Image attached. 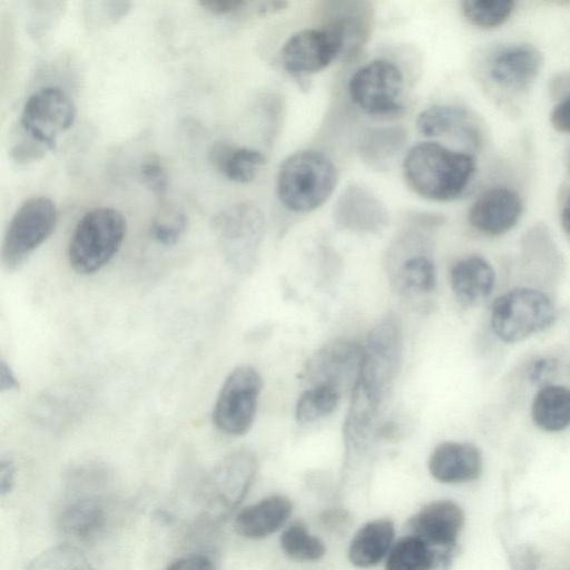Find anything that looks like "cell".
I'll use <instances>...</instances> for the list:
<instances>
[{"mask_svg": "<svg viewBox=\"0 0 570 570\" xmlns=\"http://www.w3.org/2000/svg\"><path fill=\"white\" fill-rule=\"evenodd\" d=\"M531 416L534 424L547 432H559L570 426V389L548 384L535 394Z\"/></svg>", "mask_w": 570, "mask_h": 570, "instance_id": "4316f807", "label": "cell"}, {"mask_svg": "<svg viewBox=\"0 0 570 570\" xmlns=\"http://www.w3.org/2000/svg\"><path fill=\"white\" fill-rule=\"evenodd\" d=\"M257 466L255 454L246 449L223 456L199 483L197 501L202 513L210 521L229 517L247 494Z\"/></svg>", "mask_w": 570, "mask_h": 570, "instance_id": "8992f818", "label": "cell"}, {"mask_svg": "<svg viewBox=\"0 0 570 570\" xmlns=\"http://www.w3.org/2000/svg\"><path fill=\"white\" fill-rule=\"evenodd\" d=\"M187 225L188 217L185 212L163 200L150 223L149 235L163 246H174L185 234Z\"/></svg>", "mask_w": 570, "mask_h": 570, "instance_id": "1f68e13d", "label": "cell"}, {"mask_svg": "<svg viewBox=\"0 0 570 570\" xmlns=\"http://www.w3.org/2000/svg\"><path fill=\"white\" fill-rule=\"evenodd\" d=\"M543 58L530 43H512L500 49L490 60L489 76L498 86L523 90L537 79Z\"/></svg>", "mask_w": 570, "mask_h": 570, "instance_id": "ffe728a7", "label": "cell"}, {"mask_svg": "<svg viewBox=\"0 0 570 570\" xmlns=\"http://www.w3.org/2000/svg\"><path fill=\"white\" fill-rule=\"evenodd\" d=\"M560 218L563 230L570 237V197L567 199L562 207Z\"/></svg>", "mask_w": 570, "mask_h": 570, "instance_id": "f6af8a7d", "label": "cell"}, {"mask_svg": "<svg viewBox=\"0 0 570 570\" xmlns=\"http://www.w3.org/2000/svg\"><path fill=\"white\" fill-rule=\"evenodd\" d=\"M19 387V382L16 379L10 365L3 360H0V391L10 392Z\"/></svg>", "mask_w": 570, "mask_h": 570, "instance_id": "7bdbcfd3", "label": "cell"}, {"mask_svg": "<svg viewBox=\"0 0 570 570\" xmlns=\"http://www.w3.org/2000/svg\"><path fill=\"white\" fill-rule=\"evenodd\" d=\"M263 379L257 370L243 364L235 367L225 379L217 395L213 423L227 435L247 433L255 420Z\"/></svg>", "mask_w": 570, "mask_h": 570, "instance_id": "8fae6325", "label": "cell"}, {"mask_svg": "<svg viewBox=\"0 0 570 570\" xmlns=\"http://www.w3.org/2000/svg\"><path fill=\"white\" fill-rule=\"evenodd\" d=\"M428 468L442 483H463L478 479L482 471L480 450L469 442H442L432 451Z\"/></svg>", "mask_w": 570, "mask_h": 570, "instance_id": "44dd1931", "label": "cell"}, {"mask_svg": "<svg viewBox=\"0 0 570 570\" xmlns=\"http://www.w3.org/2000/svg\"><path fill=\"white\" fill-rule=\"evenodd\" d=\"M468 118V110L461 106L433 105L417 115L416 127L425 137H439L462 127Z\"/></svg>", "mask_w": 570, "mask_h": 570, "instance_id": "f1b7e54d", "label": "cell"}, {"mask_svg": "<svg viewBox=\"0 0 570 570\" xmlns=\"http://www.w3.org/2000/svg\"><path fill=\"white\" fill-rule=\"evenodd\" d=\"M138 177L160 202L164 200L169 177L164 163L158 156L149 155L141 160L138 166Z\"/></svg>", "mask_w": 570, "mask_h": 570, "instance_id": "d590c367", "label": "cell"}, {"mask_svg": "<svg viewBox=\"0 0 570 570\" xmlns=\"http://www.w3.org/2000/svg\"><path fill=\"white\" fill-rule=\"evenodd\" d=\"M166 570H215V568L207 557L190 554L175 560Z\"/></svg>", "mask_w": 570, "mask_h": 570, "instance_id": "f35d334b", "label": "cell"}, {"mask_svg": "<svg viewBox=\"0 0 570 570\" xmlns=\"http://www.w3.org/2000/svg\"><path fill=\"white\" fill-rule=\"evenodd\" d=\"M515 7L510 0H465L461 11L465 19L481 29H493L503 24Z\"/></svg>", "mask_w": 570, "mask_h": 570, "instance_id": "d6a6232c", "label": "cell"}, {"mask_svg": "<svg viewBox=\"0 0 570 570\" xmlns=\"http://www.w3.org/2000/svg\"><path fill=\"white\" fill-rule=\"evenodd\" d=\"M210 228L229 268L238 274L250 273L264 237L262 210L250 202L233 204L213 216Z\"/></svg>", "mask_w": 570, "mask_h": 570, "instance_id": "5b68a950", "label": "cell"}, {"mask_svg": "<svg viewBox=\"0 0 570 570\" xmlns=\"http://www.w3.org/2000/svg\"><path fill=\"white\" fill-rule=\"evenodd\" d=\"M363 360V345L333 340L316 350L306 361L302 379L308 387L325 386L342 395L353 390Z\"/></svg>", "mask_w": 570, "mask_h": 570, "instance_id": "4fadbf2b", "label": "cell"}, {"mask_svg": "<svg viewBox=\"0 0 570 570\" xmlns=\"http://www.w3.org/2000/svg\"><path fill=\"white\" fill-rule=\"evenodd\" d=\"M426 220H417L415 230L404 232L387 253L386 266L394 289L404 297H423L436 284L434 262L429 253L428 237L420 234Z\"/></svg>", "mask_w": 570, "mask_h": 570, "instance_id": "30bf717a", "label": "cell"}, {"mask_svg": "<svg viewBox=\"0 0 570 570\" xmlns=\"http://www.w3.org/2000/svg\"><path fill=\"white\" fill-rule=\"evenodd\" d=\"M58 210L46 196L26 199L12 215L1 245V264L7 272L19 269L56 228Z\"/></svg>", "mask_w": 570, "mask_h": 570, "instance_id": "ba28073f", "label": "cell"}, {"mask_svg": "<svg viewBox=\"0 0 570 570\" xmlns=\"http://www.w3.org/2000/svg\"><path fill=\"white\" fill-rule=\"evenodd\" d=\"M403 75L392 61L376 59L360 67L350 78L347 91L353 104L373 117L401 112Z\"/></svg>", "mask_w": 570, "mask_h": 570, "instance_id": "7c38bea8", "label": "cell"}, {"mask_svg": "<svg viewBox=\"0 0 570 570\" xmlns=\"http://www.w3.org/2000/svg\"><path fill=\"white\" fill-rule=\"evenodd\" d=\"M320 520L322 524L331 528H341L342 525L347 524L350 520V515L346 511L342 509H332L324 511L320 515Z\"/></svg>", "mask_w": 570, "mask_h": 570, "instance_id": "b9f144b4", "label": "cell"}, {"mask_svg": "<svg viewBox=\"0 0 570 570\" xmlns=\"http://www.w3.org/2000/svg\"><path fill=\"white\" fill-rule=\"evenodd\" d=\"M112 520L110 500L101 493H75L62 505L59 528L71 540L89 543L104 534Z\"/></svg>", "mask_w": 570, "mask_h": 570, "instance_id": "9a60e30c", "label": "cell"}, {"mask_svg": "<svg viewBox=\"0 0 570 570\" xmlns=\"http://www.w3.org/2000/svg\"><path fill=\"white\" fill-rule=\"evenodd\" d=\"M76 116V105L63 89L42 87L24 101L13 135L51 151L58 137L72 127Z\"/></svg>", "mask_w": 570, "mask_h": 570, "instance_id": "9c48e42d", "label": "cell"}, {"mask_svg": "<svg viewBox=\"0 0 570 570\" xmlns=\"http://www.w3.org/2000/svg\"><path fill=\"white\" fill-rule=\"evenodd\" d=\"M475 171L474 158L435 141L411 147L403 160V175L419 196L434 202L459 197Z\"/></svg>", "mask_w": 570, "mask_h": 570, "instance_id": "7a4b0ae2", "label": "cell"}, {"mask_svg": "<svg viewBox=\"0 0 570 570\" xmlns=\"http://www.w3.org/2000/svg\"><path fill=\"white\" fill-rule=\"evenodd\" d=\"M538 562L537 553L528 547L518 549L511 557L513 570H535Z\"/></svg>", "mask_w": 570, "mask_h": 570, "instance_id": "ab89813d", "label": "cell"}, {"mask_svg": "<svg viewBox=\"0 0 570 570\" xmlns=\"http://www.w3.org/2000/svg\"><path fill=\"white\" fill-rule=\"evenodd\" d=\"M406 131L400 126L368 128L357 142L360 159L370 168L387 169L406 142Z\"/></svg>", "mask_w": 570, "mask_h": 570, "instance_id": "484cf974", "label": "cell"}, {"mask_svg": "<svg viewBox=\"0 0 570 570\" xmlns=\"http://www.w3.org/2000/svg\"><path fill=\"white\" fill-rule=\"evenodd\" d=\"M523 210L520 196L507 187H493L478 196L468 212L470 225L478 232L498 236L519 222Z\"/></svg>", "mask_w": 570, "mask_h": 570, "instance_id": "d6986e66", "label": "cell"}, {"mask_svg": "<svg viewBox=\"0 0 570 570\" xmlns=\"http://www.w3.org/2000/svg\"><path fill=\"white\" fill-rule=\"evenodd\" d=\"M494 279L490 263L478 255L459 259L450 271L453 294L464 306H473L487 299L493 289Z\"/></svg>", "mask_w": 570, "mask_h": 570, "instance_id": "7402d4cb", "label": "cell"}, {"mask_svg": "<svg viewBox=\"0 0 570 570\" xmlns=\"http://www.w3.org/2000/svg\"><path fill=\"white\" fill-rule=\"evenodd\" d=\"M28 570H97L76 547L61 544L39 553Z\"/></svg>", "mask_w": 570, "mask_h": 570, "instance_id": "836d02e7", "label": "cell"}, {"mask_svg": "<svg viewBox=\"0 0 570 570\" xmlns=\"http://www.w3.org/2000/svg\"><path fill=\"white\" fill-rule=\"evenodd\" d=\"M403 357L402 325L387 313L370 330L343 425L346 460L365 455L380 435Z\"/></svg>", "mask_w": 570, "mask_h": 570, "instance_id": "6da1fadb", "label": "cell"}, {"mask_svg": "<svg viewBox=\"0 0 570 570\" xmlns=\"http://www.w3.org/2000/svg\"><path fill=\"white\" fill-rule=\"evenodd\" d=\"M464 524L462 508L452 500H436L422 507L407 522L406 528L431 548L451 553ZM436 551V550H435Z\"/></svg>", "mask_w": 570, "mask_h": 570, "instance_id": "ac0fdd59", "label": "cell"}, {"mask_svg": "<svg viewBox=\"0 0 570 570\" xmlns=\"http://www.w3.org/2000/svg\"><path fill=\"white\" fill-rule=\"evenodd\" d=\"M281 547L292 560L317 561L325 554L326 548L321 539L312 535L301 521L291 523L281 535Z\"/></svg>", "mask_w": 570, "mask_h": 570, "instance_id": "f546056e", "label": "cell"}, {"mask_svg": "<svg viewBox=\"0 0 570 570\" xmlns=\"http://www.w3.org/2000/svg\"><path fill=\"white\" fill-rule=\"evenodd\" d=\"M556 317L554 304L548 295L538 289L518 287L493 302L490 324L499 340L515 343L550 327Z\"/></svg>", "mask_w": 570, "mask_h": 570, "instance_id": "52a82bcc", "label": "cell"}, {"mask_svg": "<svg viewBox=\"0 0 570 570\" xmlns=\"http://www.w3.org/2000/svg\"><path fill=\"white\" fill-rule=\"evenodd\" d=\"M342 394L325 386L307 387L301 393L295 405V419L299 423H313L333 413Z\"/></svg>", "mask_w": 570, "mask_h": 570, "instance_id": "4dcf8cb0", "label": "cell"}, {"mask_svg": "<svg viewBox=\"0 0 570 570\" xmlns=\"http://www.w3.org/2000/svg\"><path fill=\"white\" fill-rule=\"evenodd\" d=\"M394 525L389 519H376L362 525L351 540L347 557L358 568L377 564L391 550Z\"/></svg>", "mask_w": 570, "mask_h": 570, "instance_id": "d4e9b609", "label": "cell"}, {"mask_svg": "<svg viewBox=\"0 0 570 570\" xmlns=\"http://www.w3.org/2000/svg\"><path fill=\"white\" fill-rule=\"evenodd\" d=\"M552 127L564 134H570V95L560 100L550 114Z\"/></svg>", "mask_w": 570, "mask_h": 570, "instance_id": "74e56055", "label": "cell"}, {"mask_svg": "<svg viewBox=\"0 0 570 570\" xmlns=\"http://www.w3.org/2000/svg\"><path fill=\"white\" fill-rule=\"evenodd\" d=\"M14 480L16 466L13 461L2 456L0 460V492L2 497L12 490Z\"/></svg>", "mask_w": 570, "mask_h": 570, "instance_id": "60d3db41", "label": "cell"}, {"mask_svg": "<svg viewBox=\"0 0 570 570\" xmlns=\"http://www.w3.org/2000/svg\"><path fill=\"white\" fill-rule=\"evenodd\" d=\"M442 563L440 553L422 539L409 534L401 538L387 553L385 570H432Z\"/></svg>", "mask_w": 570, "mask_h": 570, "instance_id": "83f0119b", "label": "cell"}, {"mask_svg": "<svg viewBox=\"0 0 570 570\" xmlns=\"http://www.w3.org/2000/svg\"><path fill=\"white\" fill-rule=\"evenodd\" d=\"M292 510L293 504L287 497L271 495L243 509L234 520V529L242 537L262 539L279 530Z\"/></svg>", "mask_w": 570, "mask_h": 570, "instance_id": "603a6c76", "label": "cell"}, {"mask_svg": "<svg viewBox=\"0 0 570 570\" xmlns=\"http://www.w3.org/2000/svg\"><path fill=\"white\" fill-rule=\"evenodd\" d=\"M198 4L215 16H229L248 11L250 2L244 0H200Z\"/></svg>", "mask_w": 570, "mask_h": 570, "instance_id": "8d00e7d4", "label": "cell"}, {"mask_svg": "<svg viewBox=\"0 0 570 570\" xmlns=\"http://www.w3.org/2000/svg\"><path fill=\"white\" fill-rule=\"evenodd\" d=\"M209 161L228 180L248 184L257 177L266 164V157L253 148L217 141L209 150Z\"/></svg>", "mask_w": 570, "mask_h": 570, "instance_id": "cb8c5ba5", "label": "cell"}, {"mask_svg": "<svg viewBox=\"0 0 570 570\" xmlns=\"http://www.w3.org/2000/svg\"><path fill=\"white\" fill-rule=\"evenodd\" d=\"M324 26L341 42L344 61L354 60L363 50L371 35L373 9L364 1H331L324 4Z\"/></svg>", "mask_w": 570, "mask_h": 570, "instance_id": "2e32d148", "label": "cell"}, {"mask_svg": "<svg viewBox=\"0 0 570 570\" xmlns=\"http://www.w3.org/2000/svg\"><path fill=\"white\" fill-rule=\"evenodd\" d=\"M554 368L553 361L551 360H539L531 370L530 379L533 382H540Z\"/></svg>", "mask_w": 570, "mask_h": 570, "instance_id": "ee69618b", "label": "cell"}, {"mask_svg": "<svg viewBox=\"0 0 570 570\" xmlns=\"http://www.w3.org/2000/svg\"><path fill=\"white\" fill-rule=\"evenodd\" d=\"M337 180V169L326 155L317 150H299L281 164L276 194L286 209L309 213L331 197Z\"/></svg>", "mask_w": 570, "mask_h": 570, "instance_id": "3957f363", "label": "cell"}, {"mask_svg": "<svg viewBox=\"0 0 570 570\" xmlns=\"http://www.w3.org/2000/svg\"><path fill=\"white\" fill-rule=\"evenodd\" d=\"M341 56V42L327 28L293 33L281 50L283 67L295 77L318 72Z\"/></svg>", "mask_w": 570, "mask_h": 570, "instance_id": "5bb4252c", "label": "cell"}, {"mask_svg": "<svg viewBox=\"0 0 570 570\" xmlns=\"http://www.w3.org/2000/svg\"><path fill=\"white\" fill-rule=\"evenodd\" d=\"M130 1H86L83 19L89 29H102L117 23L131 9Z\"/></svg>", "mask_w": 570, "mask_h": 570, "instance_id": "e575fe53", "label": "cell"}, {"mask_svg": "<svg viewBox=\"0 0 570 570\" xmlns=\"http://www.w3.org/2000/svg\"><path fill=\"white\" fill-rule=\"evenodd\" d=\"M335 225L345 230L376 234L390 222L389 210L371 189L351 183L341 193L333 208Z\"/></svg>", "mask_w": 570, "mask_h": 570, "instance_id": "e0dca14e", "label": "cell"}, {"mask_svg": "<svg viewBox=\"0 0 570 570\" xmlns=\"http://www.w3.org/2000/svg\"><path fill=\"white\" fill-rule=\"evenodd\" d=\"M126 232L127 222L120 210L99 207L87 212L70 237V267L80 275L100 271L119 250Z\"/></svg>", "mask_w": 570, "mask_h": 570, "instance_id": "277c9868", "label": "cell"}]
</instances>
